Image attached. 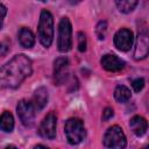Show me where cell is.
<instances>
[{"mask_svg": "<svg viewBox=\"0 0 149 149\" xmlns=\"http://www.w3.org/2000/svg\"><path fill=\"white\" fill-rule=\"evenodd\" d=\"M31 61L23 54L15 55L0 68V88H16L31 74Z\"/></svg>", "mask_w": 149, "mask_h": 149, "instance_id": "cell-1", "label": "cell"}, {"mask_svg": "<svg viewBox=\"0 0 149 149\" xmlns=\"http://www.w3.org/2000/svg\"><path fill=\"white\" fill-rule=\"evenodd\" d=\"M37 37L40 43L44 48H49L54 40V17L52 14L43 9L40 14V21L37 27Z\"/></svg>", "mask_w": 149, "mask_h": 149, "instance_id": "cell-2", "label": "cell"}, {"mask_svg": "<svg viewBox=\"0 0 149 149\" xmlns=\"http://www.w3.org/2000/svg\"><path fill=\"white\" fill-rule=\"evenodd\" d=\"M64 132L66 140L70 144H79L86 136V130L83 120L78 118H70L65 121Z\"/></svg>", "mask_w": 149, "mask_h": 149, "instance_id": "cell-3", "label": "cell"}, {"mask_svg": "<svg viewBox=\"0 0 149 149\" xmlns=\"http://www.w3.org/2000/svg\"><path fill=\"white\" fill-rule=\"evenodd\" d=\"M57 47L61 52H68L72 47V26L66 16L62 17L58 23Z\"/></svg>", "mask_w": 149, "mask_h": 149, "instance_id": "cell-4", "label": "cell"}, {"mask_svg": "<svg viewBox=\"0 0 149 149\" xmlns=\"http://www.w3.org/2000/svg\"><path fill=\"white\" fill-rule=\"evenodd\" d=\"M102 142L106 148H112V149H122L127 144L126 135L122 128L118 125H114L106 130Z\"/></svg>", "mask_w": 149, "mask_h": 149, "instance_id": "cell-5", "label": "cell"}, {"mask_svg": "<svg viewBox=\"0 0 149 149\" xmlns=\"http://www.w3.org/2000/svg\"><path fill=\"white\" fill-rule=\"evenodd\" d=\"M36 108L33 105L31 100H26L22 99L17 102L16 106V113L17 116L20 118V121L22 122L23 126L26 127H31L35 121V115H36Z\"/></svg>", "mask_w": 149, "mask_h": 149, "instance_id": "cell-6", "label": "cell"}, {"mask_svg": "<svg viewBox=\"0 0 149 149\" xmlns=\"http://www.w3.org/2000/svg\"><path fill=\"white\" fill-rule=\"evenodd\" d=\"M56 127H57V116L55 113L50 112L42 120L38 127V134L47 140H54L56 137Z\"/></svg>", "mask_w": 149, "mask_h": 149, "instance_id": "cell-7", "label": "cell"}, {"mask_svg": "<svg viewBox=\"0 0 149 149\" xmlns=\"http://www.w3.org/2000/svg\"><path fill=\"white\" fill-rule=\"evenodd\" d=\"M113 41H114V45L116 47L118 50L128 51L132 48L133 41H134L133 31L127 28H121L115 33Z\"/></svg>", "mask_w": 149, "mask_h": 149, "instance_id": "cell-8", "label": "cell"}, {"mask_svg": "<svg viewBox=\"0 0 149 149\" xmlns=\"http://www.w3.org/2000/svg\"><path fill=\"white\" fill-rule=\"evenodd\" d=\"M69 74V59L66 57H58L54 62V79L57 85L63 84Z\"/></svg>", "mask_w": 149, "mask_h": 149, "instance_id": "cell-9", "label": "cell"}, {"mask_svg": "<svg viewBox=\"0 0 149 149\" xmlns=\"http://www.w3.org/2000/svg\"><path fill=\"white\" fill-rule=\"evenodd\" d=\"M101 66L108 72H119L125 68V61L114 54H106L100 59Z\"/></svg>", "mask_w": 149, "mask_h": 149, "instance_id": "cell-10", "label": "cell"}, {"mask_svg": "<svg viewBox=\"0 0 149 149\" xmlns=\"http://www.w3.org/2000/svg\"><path fill=\"white\" fill-rule=\"evenodd\" d=\"M149 51V41H148V34L146 31L139 33L136 37L135 49H134V58L136 61L143 59L148 56Z\"/></svg>", "mask_w": 149, "mask_h": 149, "instance_id": "cell-11", "label": "cell"}, {"mask_svg": "<svg viewBox=\"0 0 149 149\" xmlns=\"http://www.w3.org/2000/svg\"><path fill=\"white\" fill-rule=\"evenodd\" d=\"M129 128L136 136H143L148 129L147 120L141 115H135L129 121Z\"/></svg>", "mask_w": 149, "mask_h": 149, "instance_id": "cell-12", "label": "cell"}, {"mask_svg": "<svg viewBox=\"0 0 149 149\" xmlns=\"http://www.w3.org/2000/svg\"><path fill=\"white\" fill-rule=\"evenodd\" d=\"M48 98H49V94H48V90L44 87V86H41L38 87L35 92H34V95H33V99H31V102L33 105L35 106L36 111H41L45 107V105L48 104Z\"/></svg>", "mask_w": 149, "mask_h": 149, "instance_id": "cell-13", "label": "cell"}, {"mask_svg": "<svg viewBox=\"0 0 149 149\" xmlns=\"http://www.w3.org/2000/svg\"><path fill=\"white\" fill-rule=\"evenodd\" d=\"M19 42L20 44L23 47V48H27V49H30L34 47L35 44V36L33 34V31L27 28V27H22L20 30H19Z\"/></svg>", "mask_w": 149, "mask_h": 149, "instance_id": "cell-14", "label": "cell"}, {"mask_svg": "<svg viewBox=\"0 0 149 149\" xmlns=\"http://www.w3.org/2000/svg\"><path fill=\"white\" fill-rule=\"evenodd\" d=\"M14 129V118L8 111H5L0 115V130L5 133H10Z\"/></svg>", "mask_w": 149, "mask_h": 149, "instance_id": "cell-15", "label": "cell"}, {"mask_svg": "<svg viewBox=\"0 0 149 149\" xmlns=\"http://www.w3.org/2000/svg\"><path fill=\"white\" fill-rule=\"evenodd\" d=\"M139 0H115V6L120 13L128 14L134 10Z\"/></svg>", "mask_w": 149, "mask_h": 149, "instance_id": "cell-16", "label": "cell"}, {"mask_svg": "<svg viewBox=\"0 0 149 149\" xmlns=\"http://www.w3.org/2000/svg\"><path fill=\"white\" fill-rule=\"evenodd\" d=\"M132 97L130 90L127 86L123 85H119L115 87L114 90V98L118 102H127Z\"/></svg>", "mask_w": 149, "mask_h": 149, "instance_id": "cell-17", "label": "cell"}, {"mask_svg": "<svg viewBox=\"0 0 149 149\" xmlns=\"http://www.w3.org/2000/svg\"><path fill=\"white\" fill-rule=\"evenodd\" d=\"M106 31H107V22L105 20L99 21L95 27V35H97L98 40H104L106 36Z\"/></svg>", "mask_w": 149, "mask_h": 149, "instance_id": "cell-18", "label": "cell"}, {"mask_svg": "<svg viewBox=\"0 0 149 149\" xmlns=\"http://www.w3.org/2000/svg\"><path fill=\"white\" fill-rule=\"evenodd\" d=\"M77 40H78V50L80 52L86 51V35L83 31H79L77 34Z\"/></svg>", "mask_w": 149, "mask_h": 149, "instance_id": "cell-19", "label": "cell"}, {"mask_svg": "<svg viewBox=\"0 0 149 149\" xmlns=\"http://www.w3.org/2000/svg\"><path fill=\"white\" fill-rule=\"evenodd\" d=\"M132 86H133V90L135 92H140L142 91V88L144 87V79L143 78H136L132 81Z\"/></svg>", "mask_w": 149, "mask_h": 149, "instance_id": "cell-20", "label": "cell"}, {"mask_svg": "<svg viewBox=\"0 0 149 149\" xmlns=\"http://www.w3.org/2000/svg\"><path fill=\"white\" fill-rule=\"evenodd\" d=\"M9 51V42L8 41H2L0 42V57L6 56Z\"/></svg>", "mask_w": 149, "mask_h": 149, "instance_id": "cell-21", "label": "cell"}, {"mask_svg": "<svg viewBox=\"0 0 149 149\" xmlns=\"http://www.w3.org/2000/svg\"><path fill=\"white\" fill-rule=\"evenodd\" d=\"M114 115V111L112 107H106L102 112V120L104 121H108L109 119H112Z\"/></svg>", "mask_w": 149, "mask_h": 149, "instance_id": "cell-22", "label": "cell"}, {"mask_svg": "<svg viewBox=\"0 0 149 149\" xmlns=\"http://www.w3.org/2000/svg\"><path fill=\"white\" fill-rule=\"evenodd\" d=\"M6 14H7V8H6L5 5H2V3L0 2V29H1L2 26H3V20H5Z\"/></svg>", "mask_w": 149, "mask_h": 149, "instance_id": "cell-23", "label": "cell"}, {"mask_svg": "<svg viewBox=\"0 0 149 149\" xmlns=\"http://www.w3.org/2000/svg\"><path fill=\"white\" fill-rule=\"evenodd\" d=\"M70 1V3H72V5H76V3H79L81 0H69Z\"/></svg>", "mask_w": 149, "mask_h": 149, "instance_id": "cell-24", "label": "cell"}, {"mask_svg": "<svg viewBox=\"0 0 149 149\" xmlns=\"http://www.w3.org/2000/svg\"><path fill=\"white\" fill-rule=\"evenodd\" d=\"M34 148H47V146H42V144H36Z\"/></svg>", "mask_w": 149, "mask_h": 149, "instance_id": "cell-25", "label": "cell"}, {"mask_svg": "<svg viewBox=\"0 0 149 149\" xmlns=\"http://www.w3.org/2000/svg\"><path fill=\"white\" fill-rule=\"evenodd\" d=\"M40 1H42V2H45V1H47V0H40Z\"/></svg>", "mask_w": 149, "mask_h": 149, "instance_id": "cell-26", "label": "cell"}]
</instances>
